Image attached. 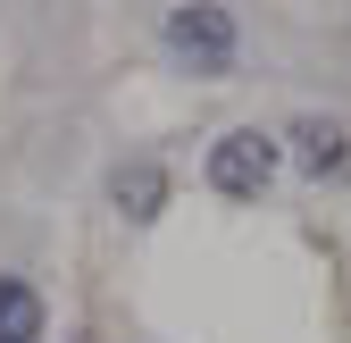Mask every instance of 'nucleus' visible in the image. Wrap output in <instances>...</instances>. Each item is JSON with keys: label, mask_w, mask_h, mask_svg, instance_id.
<instances>
[{"label": "nucleus", "mask_w": 351, "mask_h": 343, "mask_svg": "<svg viewBox=\"0 0 351 343\" xmlns=\"http://www.w3.org/2000/svg\"><path fill=\"white\" fill-rule=\"evenodd\" d=\"M51 310H42V293L25 276H0V343H42Z\"/></svg>", "instance_id": "39448f33"}, {"label": "nucleus", "mask_w": 351, "mask_h": 343, "mask_svg": "<svg viewBox=\"0 0 351 343\" xmlns=\"http://www.w3.org/2000/svg\"><path fill=\"white\" fill-rule=\"evenodd\" d=\"M293 159H301L310 185H343L351 176V134H343L335 117H301L293 126Z\"/></svg>", "instance_id": "7ed1b4c3"}, {"label": "nucleus", "mask_w": 351, "mask_h": 343, "mask_svg": "<svg viewBox=\"0 0 351 343\" xmlns=\"http://www.w3.org/2000/svg\"><path fill=\"white\" fill-rule=\"evenodd\" d=\"M109 201H117V218H125V226H151L159 209H167V167H159V159H117Z\"/></svg>", "instance_id": "20e7f679"}, {"label": "nucleus", "mask_w": 351, "mask_h": 343, "mask_svg": "<svg viewBox=\"0 0 351 343\" xmlns=\"http://www.w3.org/2000/svg\"><path fill=\"white\" fill-rule=\"evenodd\" d=\"M159 34H167V51L184 59L193 75H226V67L243 59V42H234V17L217 9V0H176Z\"/></svg>", "instance_id": "f03ea898"}, {"label": "nucleus", "mask_w": 351, "mask_h": 343, "mask_svg": "<svg viewBox=\"0 0 351 343\" xmlns=\"http://www.w3.org/2000/svg\"><path fill=\"white\" fill-rule=\"evenodd\" d=\"M276 167H285V143L259 134V126H234V134L209 143V193L217 201H259L276 185Z\"/></svg>", "instance_id": "f257e3e1"}]
</instances>
